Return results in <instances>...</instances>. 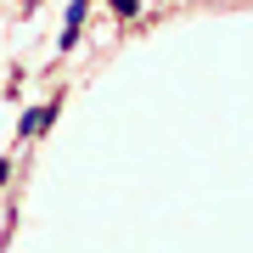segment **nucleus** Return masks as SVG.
I'll return each mask as SVG.
<instances>
[{
    "mask_svg": "<svg viewBox=\"0 0 253 253\" xmlns=\"http://www.w3.org/2000/svg\"><path fill=\"white\" fill-rule=\"evenodd\" d=\"M79 23H84V0H73V6H68V28H62V51L79 40Z\"/></svg>",
    "mask_w": 253,
    "mask_h": 253,
    "instance_id": "1",
    "label": "nucleus"
},
{
    "mask_svg": "<svg viewBox=\"0 0 253 253\" xmlns=\"http://www.w3.org/2000/svg\"><path fill=\"white\" fill-rule=\"evenodd\" d=\"M113 11L118 17H135V0H113Z\"/></svg>",
    "mask_w": 253,
    "mask_h": 253,
    "instance_id": "2",
    "label": "nucleus"
}]
</instances>
